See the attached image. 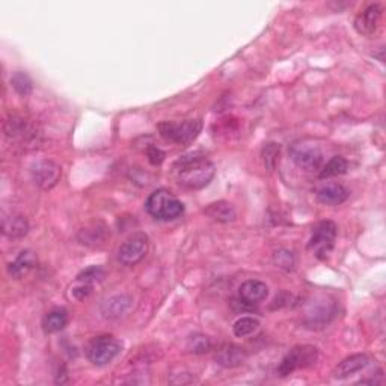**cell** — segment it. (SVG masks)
I'll return each instance as SVG.
<instances>
[{
    "instance_id": "1",
    "label": "cell",
    "mask_w": 386,
    "mask_h": 386,
    "mask_svg": "<svg viewBox=\"0 0 386 386\" xmlns=\"http://www.w3.org/2000/svg\"><path fill=\"white\" fill-rule=\"evenodd\" d=\"M173 177L181 186L192 191L206 187L215 178L216 166L215 163L200 153H192L183 156L173 163Z\"/></svg>"
},
{
    "instance_id": "2",
    "label": "cell",
    "mask_w": 386,
    "mask_h": 386,
    "mask_svg": "<svg viewBox=\"0 0 386 386\" xmlns=\"http://www.w3.org/2000/svg\"><path fill=\"white\" fill-rule=\"evenodd\" d=\"M145 208L149 216H153L157 221H173L184 213V206L177 196H173L168 191H156L151 193L145 201Z\"/></svg>"
},
{
    "instance_id": "3",
    "label": "cell",
    "mask_w": 386,
    "mask_h": 386,
    "mask_svg": "<svg viewBox=\"0 0 386 386\" xmlns=\"http://www.w3.org/2000/svg\"><path fill=\"white\" fill-rule=\"evenodd\" d=\"M157 130L165 141L177 143V145H186L198 138L202 130V123L201 119H186L180 123L165 121L157 125Z\"/></svg>"
},
{
    "instance_id": "4",
    "label": "cell",
    "mask_w": 386,
    "mask_h": 386,
    "mask_svg": "<svg viewBox=\"0 0 386 386\" xmlns=\"http://www.w3.org/2000/svg\"><path fill=\"white\" fill-rule=\"evenodd\" d=\"M319 358V350L314 346H296L285 354L278 367V374L281 377L290 376L299 368H306L315 364Z\"/></svg>"
},
{
    "instance_id": "5",
    "label": "cell",
    "mask_w": 386,
    "mask_h": 386,
    "mask_svg": "<svg viewBox=\"0 0 386 386\" xmlns=\"http://www.w3.org/2000/svg\"><path fill=\"white\" fill-rule=\"evenodd\" d=\"M337 240V225L330 221H323L315 225L308 248L319 260H326Z\"/></svg>"
},
{
    "instance_id": "6",
    "label": "cell",
    "mask_w": 386,
    "mask_h": 386,
    "mask_svg": "<svg viewBox=\"0 0 386 386\" xmlns=\"http://www.w3.org/2000/svg\"><path fill=\"white\" fill-rule=\"evenodd\" d=\"M149 240L145 232H133L118 249V261L123 266H136L148 252Z\"/></svg>"
},
{
    "instance_id": "7",
    "label": "cell",
    "mask_w": 386,
    "mask_h": 386,
    "mask_svg": "<svg viewBox=\"0 0 386 386\" xmlns=\"http://www.w3.org/2000/svg\"><path fill=\"white\" fill-rule=\"evenodd\" d=\"M289 154L294 165L304 171H319L323 166V153L314 143L294 142Z\"/></svg>"
},
{
    "instance_id": "8",
    "label": "cell",
    "mask_w": 386,
    "mask_h": 386,
    "mask_svg": "<svg viewBox=\"0 0 386 386\" xmlns=\"http://www.w3.org/2000/svg\"><path fill=\"white\" fill-rule=\"evenodd\" d=\"M123 349V344L113 337H98L88 347V359L97 367L108 365Z\"/></svg>"
},
{
    "instance_id": "9",
    "label": "cell",
    "mask_w": 386,
    "mask_h": 386,
    "mask_svg": "<svg viewBox=\"0 0 386 386\" xmlns=\"http://www.w3.org/2000/svg\"><path fill=\"white\" fill-rule=\"evenodd\" d=\"M30 173H32V180L38 187L50 191L58 184L60 176H62V169L56 162L43 158V160H38L32 165Z\"/></svg>"
},
{
    "instance_id": "10",
    "label": "cell",
    "mask_w": 386,
    "mask_h": 386,
    "mask_svg": "<svg viewBox=\"0 0 386 386\" xmlns=\"http://www.w3.org/2000/svg\"><path fill=\"white\" fill-rule=\"evenodd\" d=\"M5 133L8 138L17 139L26 145H35L40 142V133L36 132V128L29 124L26 119L12 117L10 121L5 123Z\"/></svg>"
},
{
    "instance_id": "11",
    "label": "cell",
    "mask_w": 386,
    "mask_h": 386,
    "mask_svg": "<svg viewBox=\"0 0 386 386\" xmlns=\"http://www.w3.org/2000/svg\"><path fill=\"white\" fill-rule=\"evenodd\" d=\"M382 20V8L381 5H370L367 10L362 11L357 20H354V27H357L361 35L372 36L376 34V30L381 26Z\"/></svg>"
},
{
    "instance_id": "12",
    "label": "cell",
    "mask_w": 386,
    "mask_h": 386,
    "mask_svg": "<svg viewBox=\"0 0 386 386\" xmlns=\"http://www.w3.org/2000/svg\"><path fill=\"white\" fill-rule=\"evenodd\" d=\"M248 354L245 349H241L240 346L226 343L222 344L215 353V361L217 365L224 368H236L240 367L246 361Z\"/></svg>"
},
{
    "instance_id": "13",
    "label": "cell",
    "mask_w": 386,
    "mask_h": 386,
    "mask_svg": "<svg viewBox=\"0 0 386 386\" xmlns=\"http://www.w3.org/2000/svg\"><path fill=\"white\" fill-rule=\"evenodd\" d=\"M370 364V357L365 353H358V354H352V357L346 358L344 361L339 362V364L335 367L334 373V379L337 381H344L347 377H350L353 374H357L362 370L367 368Z\"/></svg>"
},
{
    "instance_id": "14",
    "label": "cell",
    "mask_w": 386,
    "mask_h": 386,
    "mask_svg": "<svg viewBox=\"0 0 386 386\" xmlns=\"http://www.w3.org/2000/svg\"><path fill=\"white\" fill-rule=\"evenodd\" d=\"M133 299L127 294H115V296H110L106 300H103V304L100 306V311L103 314L104 319L115 320L119 319L128 313V309L132 308Z\"/></svg>"
},
{
    "instance_id": "15",
    "label": "cell",
    "mask_w": 386,
    "mask_h": 386,
    "mask_svg": "<svg viewBox=\"0 0 386 386\" xmlns=\"http://www.w3.org/2000/svg\"><path fill=\"white\" fill-rule=\"evenodd\" d=\"M267 296L269 287L261 281H256V279H249V281L241 284L239 289V298L251 305L261 304L263 300L267 299Z\"/></svg>"
},
{
    "instance_id": "16",
    "label": "cell",
    "mask_w": 386,
    "mask_h": 386,
    "mask_svg": "<svg viewBox=\"0 0 386 386\" xmlns=\"http://www.w3.org/2000/svg\"><path fill=\"white\" fill-rule=\"evenodd\" d=\"M335 315V306L332 304H322L313 306L306 313L305 324L309 329H323L329 322L334 319Z\"/></svg>"
},
{
    "instance_id": "17",
    "label": "cell",
    "mask_w": 386,
    "mask_h": 386,
    "mask_svg": "<svg viewBox=\"0 0 386 386\" xmlns=\"http://www.w3.org/2000/svg\"><path fill=\"white\" fill-rule=\"evenodd\" d=\"M2 232L10 239H21L29 232V222L21 215H2Z\"/></svg>"
},
{
    "instance_id": "18",
    "label": "cell",
    "mask_w": 386,
    "mask_h": 386,
    "mask_svg": "<svg viewBox=\"0 0 386 386\" xmlns=\"http://www.w3.org/2000/svg\"><path fill=\"white\" fill-rule=\"evenodd\" d=\"M317 198L324 206H339V204H343L349 198V191L343 186V184H338V183H330L323 186L322 189H319V192H317Z\"/></svg>"
},
{
    "instance_id": "19",
    "label": "cell",
    "mask_w": 386,
    "mask_h": 386,
    "mask_svg": "<svg viewBox=\"0 0 386 386\" xmlns=\"http://www.w3.org/2000/svg\"><path fill=\"white\" fill-rule=\"evenodd\" d=\"M35 264H36L35 254L26 249V251H21L12 263H10V266H8V274H10V276L14 279H21L35 267Z\"/></svg>"
},
{
    "instance_id": "20",
    "label": "cell",
    "mask_w": 386,
    "mask_h": 386,
    "mask_svg": "<svg viewBox=\"0 0 386 386\" xmlns=\"http://www.w3.org/2000/svg\"><path fill=\"white\" fill-rule=\"evenodd\" d=\"M206 216H208L210 219H213L216 222L221 224H228L236 221L237 217V211L234 208L232 204L226 202V201H217V202H211L204 210Z\"/></svg>"
},
{
    "instance_id": "21",
    "label": "cell",
    "mask_w": 386,
    "mask_h": 386,
    "mask_svg": "<svg viewBox=\"0 0 386 386\" xmlns=\"http://www.w3.org/2000/svg\"><path fill=\"white\" fill-rule=\"evenodd\" d=\"M68 324V313L64 308H56L44 317L43 326L47 334H56Z\"/></svg>"
},
{
    "instance_id": "22",
    "label": "cell",
    "mask_w": 386,
    "mask_h": 386,
    "mask_svg": "<svg viewBox=\"0 0 386 386\" xmlns=\"http://www.w3.org/2000/svg\"><path fill=\"white\" fill-rule=\"evenodd\" d=\"M347 169H349V163H347L346 158L341 156H335L323 166L320 172V178H332V177L343 176V173L347 172Z\"/></svg>"
},
{
    "instance_id": "23",
    "label": "cell",
    "mask_w": 386,
    "mask_h": 386,
    "mask_svg": "<svg viewBox=\"0 0 386 386\" xmlns=\"http://www.w3.org/2000/svg\"><path fill=\"white\" fill-rule=\"evenodd\" d=\"M260 328V322L255 317H241L232 326V332L234 335L237 338H245L248 335H252L254 332L258 330Z\"/></svg>"
},
{
    "instance_id": "24",
    "label": "cell",
    "mask_w": 386,
    "mask_h": 386,
    "mask_svg": "<svg viewBox=\"0 0 386 386\" xmlns=\"http://www.w3.org/2000/svg\"><path fill=\"white\" fill-rule=\"evenodd\" d=\"M11 83H12L14 91H15V93H17L19 95L27 97V95L32 94L34 83H32V80H30V77H29V75H27L26 73H23V71L14 73L12 79H11Z\"/></svg>"
},
{
    "instance_id": "25",
    "label": "cell",
    "mask_w": 386,
    "mask_h": 386,
    "mask_svg": "<svg viewBox=\"0 0 386 386\" xmlns=\"http://www.w3.org/2000/svg\"><path fill=\"white\" fill-rule=\"evenodd\" d=\"M211 347H213L211 339L207 335H202V334L192 335L191 338H189V343H187V350L195 354L208 353L211 350Z\"/></svg>"
},
{
    "instance_id": "26",
    "label": "cell",
    "mask_w": 386,
    "mask_h": 386,
    "mask_svg": "<svg viewBox=\"0 0 386 386\" xmlns=\"http://www.w3.org/2000/svg\"><path fill=\"white\" fill-rule=\"evenodd\" d=\"M104 226L100 230L98 226H94V228H83L79 232V240L80 243L88 245V246H95L98 243H103L104 240Z\"/></svg>"
},
{
    "instance_id": "27",
    "label": "cell",
    "mask_w": 386,
    "mask_h": 386,
    "mask_svg": "<svg viewBox=\"0 0 386 386\" xmlns=\"http://www.w3.org/2000/svg\"><path fill=\"white\" fill-rule=\"evenodd\" d=\"M274 263L276 264V267L285 272H293L296 267V258H294V254L289 249H278L274 254Z\"/></svg>"
},
{
    "instance_id": "28",
    "label": "cell",
    "mask_w": 386,
    "mask_h": 386,
    "mask_svg": "<svg viewBox=\"0 0 386 386\" xmlns=\"http://www.w3.org/2000/svg\"><path fill=\"white\" fill-rule=\"evenodd\" d=\"M279 151H281V147H279V143H275V142H270L263 148V162H264V165H266V168L269 171L275 169V166L278 163Z\"/></svg>"
},
{
    "instance_id": "29",
    "label": "cell",
    "mask_w": 386,
    "mask_h": 386,
    "mask_svg": "<svg viewBox=\"0 0 386 386\" xmlns=\"http://www.w3.org/2000/svg\"><path fill=\"white\" fill-rule=\"evenodd\" d=\"M103 278H104V270L98 266H93V267H88L86 270L80 272V274L77 275V281L94 285L95 282L101 281Z\"/></svg>"
},
{
    "instance_id": "30",
    "label": "cell",
    "mask_w": 386,
    "mask_h": 386,
    "mask_svg": "<svg viewBox=\"0 0 386 386\" xmlns=\"http://www.w3.org/2000/svg\"><path fill=\"white\" fill-rule=\"evenodd\" d=\"M93 284H86V282H80L77 281V285L73 287V296L77 299V300H85L86 298L91 296V293H93Z\"/></svg>"
},
{
    "instance_id": "31",
    "label": "cell",
    "mask_w": 386,
    "mask_h": 386,
    "mask_svg": "<svg viewBox=\"0 0 386 386\" xmlns=\"http://www.w3.org/2000/svg\"><path fill=\"white\" fill-rule=\"evenodd\" d=\"M147 157L153 165H160L165 158V153L158 147H148L147 148Z\"/></svg>"
}]
</instances>
